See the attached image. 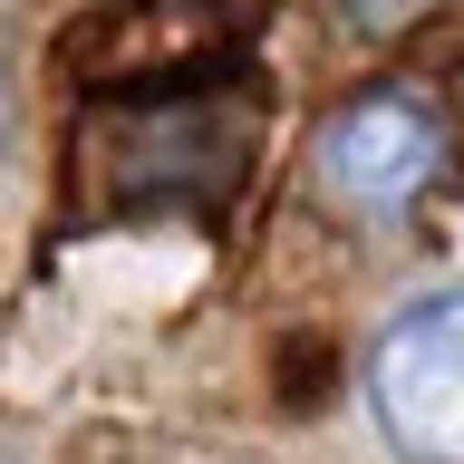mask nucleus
Listing matches in <instances>:
<instances>
[{
    "instance_id": "7ed1b4c3",
    "label": "nucleus",
    "mask_w": 464,
    "mask_h": 464,
    "mask_svg": "<svg viewBox=\"0 0 464 464\" xmlns=\"http://www.w3.org/2000/svg\"><path fill=\"white\" fill-rule=\"evenodd\" d=\"M426 0H358V29H406Z\"/></svg>"
},
{
    "instance_id": "f03ea898",
    "label": "nucleus",
    "mask_w": 464,
    "mask_h": 464,
    "mask_svg": "<svg viewBox=\"0 0 464 464\" xmlns=\"http://www.w3.org/2000/svg\"><path fill=\"white\" fill-rule=\"evenodd\" d=\"M445 165V126H435L426 97H406V87H368V97H348L310 145V184L329 213L348 223H397L406 203L435 184Z\"/></svg>"
},
{
    "instance_id": "f257e3e1",
    "label": "nucleus",
    "mask_w": 464,
    "mask_h": 464,
    "mask_svg": "<svg viewBox=\"0 0 464 464\" xmlns=\"http://www.w3.org/2000/svg\"><path fill=\"white\" fill-rule=\"evenodd\" d=\"M368 406L406 464H464V290L387 319L368 348Z\"/></svg>"
}]
</instances>
